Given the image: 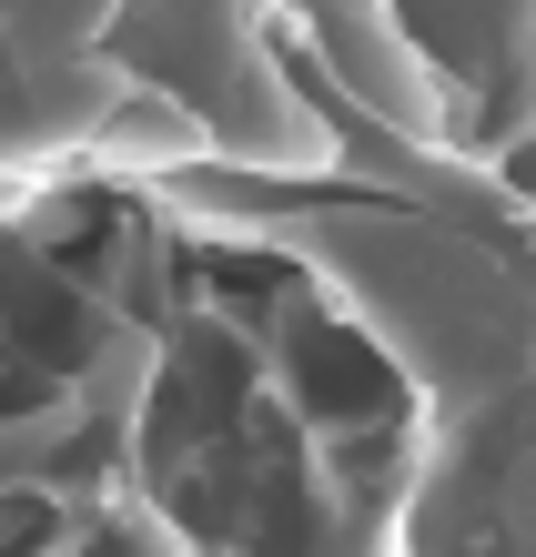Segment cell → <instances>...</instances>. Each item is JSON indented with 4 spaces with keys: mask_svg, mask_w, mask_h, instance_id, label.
Wrapping results in <instances>:
<instances>
[{
    "mask_svg": "<svg viewBox=\"0 0 536 557\" xmlns=\"http://www.w3.org/2000/svg\"><path fill=\"white\" fill-rule=\"evenodd\" d=\"M304 21H314L324 72L375 122H395V133H415V143L446 133V91H435L425 41L406 30V0H304Z\"/></svg>",
    "mask_w": 536,
    "mask_h": 557,
    "instance_id": "6da1fadb",
    "label": "cell"
},
{
    "mask_svg": "<svg viewBox=\"0 0 536 557\" xmlns=\"http://www.w3.org/2000/svg\"><path fill=\"white\" fill-rule=\"evenodd\" d=\"M82 152L91 162H122V173H192L213 152V122L183 102L173 82H142V72H112L102 102L82 122Z\"/></svg>",
    "mask_w": 536,
    "mask_h": 557,
    "instance_id": "7a4b0ae2",
    "label": "cell"
},
{
    "mask_svg": "<svg viewBox=\"0 0 536 557\" xmlns=\"http://www.w3.org/2000/svg\"><path fill=\"white\" fill-rule=\"evenodd\" d=\"M496 173H507V193H526V203H536V122L507 143V162H496Z\"/></svg>",
    "mask_w": 536,
    "mask_h": 557,
    "instance_id": "3957f363",
    "label": "cell"
}]
</instances>
